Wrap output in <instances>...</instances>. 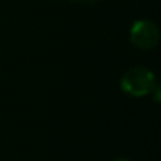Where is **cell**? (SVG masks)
Here are the masks:
<instances>
[{
    "instance_id": "3957f363",
    "label": "cell",
    "mask_w": 161,
    "mask_h": 161,
    "mask_svg": "<svg viewBox=\"0 0 161 161\" xmlns=\"http://www.w3.org/2000/svg\"><path fill=\"white\" fill-rule=\"evenodd\" d=\"M150 93H153V97H154V100H156L157 103L161 102V89H160L158 83H156V85H154V88L151 89Z\"/></svg>"
},
{
    "instance_id": "277c9868",
    "label": "cell",
    "mask_w": 161,
    "mask_h": 161,
    "mask_svg": "<svg viewBox=\"0 0 161 161\" xmlns=\"http://www.w3.org/2000/svg\"><path fill=\"white\" fill-rule=\"evenodd\" d=\"M71 3H80V2H89V3H93V2H97V0H68Z\"/></svg>"
},
{
    "instance_id": "7a4b0ae2",
    "label": "cell",
    "mask_w": 161,
    "mask_h": 161,
    "mask_svg": "<svg viewBox=\"0 0 161 161\" xmlns=\"http://www.w3.org/2000/svg\"><path fill=\"white\" fill-rule=\"evenodd\" d=\"M130 41L140 50H153L160 41V30L151 20H136L130 27Z\"/></svg>"
},
{
    "instance_id": "6da1fadb",
    "label": "cell",
    "mask_w": 161,
    "mask_h": 161,
    "mask_svg": "<svg viewBox=\"0 0 161 161\" xmlns=\"http://www.w3.org/2000/svg\"><path fill=\"white\" fill-rule=\"evenodd\" d=\"M156 83L157 80L153 71L146 67H133L123 74L120 88L125 93L133 97H143L150 95Z\"/></svg>"
},
{
    "instance_id": "5b68a950",
    "label": "cell",
    "mask_w": 161,
    "mask_h": 161,
    "mask_svg": "<svg viewBox=\"0 0 161 161\" xmlns=\"http://www.w3.org/2000/svg\"><path fill=\"white\" fill-rule=\"evenodd\" d=\"M113 161H131V160L130 158H126V157H119V158H116Z\"/></svg>"
}]
</instances>
